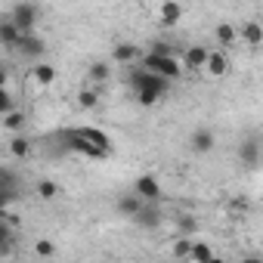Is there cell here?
Instances as JSON below:
<instances>
[{"mask_svg":"<svg viewBox=\"0 0 263 263\" xmlns=\"http://www.w3.org/2000/svg\"><path fill=\"white\" fill-rule=\"evenodd\" d=\"M127 81H130V87L137 90L140 105H155V102H158V99L171 90V81H167V78L152 74V71H146L143 65L130 71V74H127Z\"/></svg>","mask_w":263,"mask_h":263,"instance_id":"cell-1","label":"cell"},{"mask_svg":"<svg viewBox=\"0 0 263 263\" xmlns=\"http://www.w3.org/2000/svg\"><path fill=\"white\" fill-rule=\"evenodd\" d=\"M143 68L152 71V74H161L167 81H174V78L183 74V62L177 56H152V53H146L143 56Z\"/></svg>","mask_w":263,"mask_h":263,"instance_id":"cell-2","label":"cell"},{"mask_svg":"<svg viewBox=\"0 0 263 263\" xmlns=\"http://www.w3.org/2000/svg\"><path fill=\"white\" fill-rule=\"evenodd\" d=\"M37 7L34 4H16L10 10V22L22 31V34H34V25H37Z\"/></svg>","mask_w":263,"mask_h":263,"instance_id":"cell-3","label":"cell"},{"mask_svg":"<svg viewBox=\"0 0 263 263\" xmlns=\"http://www.w3.org/2000/svg\"><path fill=\"white\" fill-rule=\"evenodd\" d=\"M208 59H211V50L201 47V44H192V47H186V53H183V68L192 71V74L208 71Z\"/></svg>","mask_w":263,"mask_h":263,"instance_id":"cell-4","label":"cell"},{"mask_svg":"<svg viewBox=\"0 0 263 263\" xmlns=\"http://www.w3.org/2000/svg\"><path fill=\"white\" fill-rule=\"evenodd\" d=\"M134 195H140L146 204H155V201H161V186H158V180L152 177V174H143V177H137V183H134Z\"/></svg>","mask_w":263,"mask_h":263,"instance_id":"cell-5","label":"cell"},{"mask_svg":"<svg viewBox=\"0 0 263 263\" xmlns=\"http://www.w3.org/2000/svg\"><path fill=\"white\" fill-rule=\"evenodd\" d=\"M62 140H65V146L71 149V152H78V155H87V158H105L93 143H87L84 137H78L74 134V130H65V134H62Z\"/></svg>","mask_w":263,"mask_h":263,"instance_id":"cell-6","label":"cell"},{"mask_svg":"<svg viewBox=\"0 0 263 263\" xmlns=\"http://www.w3.org/2000/svg\"><path fill=\"white\" fill-rule=\"evenodd\" d=\"M158 25L164 28H174L180 19H183V4H177V0H164V4H158Z\"/></svg>","mask_w":263,"mask_h":263,"instance_id":"cell-7","label":"cell"},{"mask_svg":"<svg viewBox=\"0 0 263 263\" xmlns=\"http://www.w3.org/2000/svg\"><path fill=\"white\" fill-rule=\"evenodd\" d=\"M74 134H78V137H84L87 143H93V146H96L105 158L111 155V140L102 134V130H96V127H74Z\"/></svg>","mask_w":263,"mask_h":263,"instance_id":"cell-8","label":"cell"},{"mask_svg":"<svg viewBox=\"0 0 263 263\" xmlns=\"http://www.w3.org/2000/svg\"><path fill=\"white\" fill-rule=\"evenodd\" d=\"M16 50H19L22 56H28V59H37V56H44L47 44H44V37H37V34H22V41H19Z\"/></svg>","mask_w":263,"mask_h":263,"instance_id":"cell-9","label":"cell"},{"mask_svg":"<svg viewBox=\"0 0 263 263\" xmlns=\"http://www.w3.org/2000/svg\"><path fill=\"white\" fill-rule=\"evenodd\" d=\"M238 37H241L248 47H260V44H263V25H260V22H241V25H238Z\"/></svg>","mask_w":263,"mask_h":263,"instance_id":"cell-10","label":"cell"},{"mask_svg":"<svg viewBox=\"0 0 263 263\" xmlns=\"http://www.w3.org/2000/svg\"><path fill=\"white\" fill-rule=\"evenodd\" d=\"M115 208H118V214L134 217V220H137V217H140V211L146 208V201H143L140 195H124V198H118V204H115Z\"/></svg>","mask_w":263,"mask_h":263,"instance_id":"cell-11","label":"cell"},{"mask_svg":"<svg viewBox=\"0 0 263 263\" xmlns=\"http://www.w3.org/2000/svg\"><path fill=\"white\" fill-rule=\"evenodd\" d=\"M146 53L137 47V44H115V50H111V59L115 62H134V59H143Z\"/></svg>","mask_w":263,"mask_h":263,"instance_id":"cell-12","label":"cell"},{"mask_svg":"<svg viewBox=\"0 0 263 263\" xmlns=\"http://www.w3.org/2000/svg\"><path fill=\"white\" fill-rule=\"evenodd\" d=\"M226 71H229L226 50H211V59H208V74H211V78H223Z\"/></svg>","mask_w":263,"mask_h":263,"instance_id":"cell-13","label":"cell"},{"mask_svg":"<svg viewBox=\"0 0 263 263\" xmlns=\"http://www.w3.org/2000/svg\"><path fill=\"white\" fill-rule=\"evenodd\" d=\"M189 143H192V149H195L198 155H208V152L214 149V134H211L208 127H198L195 134H192V140H189Z\"/></svg>","mask_w":263,"mask_h":263,"instance_id":"cell-14","label":"cell"},{"mask_svg":"<svg viewBox=\"0 0 263 263\" xmlns=\"http://www.w3.org/2000/svg\"><path fill=\"white\" fill-rule=\"evenodd\" d=\"M19 41H22V31L7 19V22H0V44L4 47H10V50H16L19 47Z\"/></svg>","mask_w":263,"mask_h":263,"instance_id":"cell-15","label":"cell"},{"mask_svg":"<svg viewBox=\"0 0 263 263\" xmlns=\"http://www.w3.org/2000/svg\"><path fill=\"white\" fill-rule=\"evenodd\" d=\"M214 37H217V44L226 50V47H232V44H235V37H238V28H235L232 22H220V25L214 28Z\"/></svg>","mask_w":263,"mask_h":263,"instance_id":"cell-16","label":"cell"},{"mask_svg":"<svg viewBox=\"0 0 263 263\" xmlns=\"http://www.w3.org/2000/svg\"><path fill=\"white\" fill-rule=\"evenodd\" d=\"M214 257H217V254H214V245H211V241H201V238H195L189 263H211Z\"/></svg>","mask_w":263,"mask_h":263,"instance_id":"cell-17","label":"cell"},{"mask_svg":"<svg viewBox=\"0 0 263 263\" xmlns=\"http://www.w3.org/2000/svg\"><path fill=\"white\" fill-rule=\"evenodd\" d=\"M31 78H34L41 87H50V84L56 81V68H53L50 62H37V65L31 68Z\"/></svg>","mask_w":263,"mask_h":263,"instance_id":"cell-18","label":"cell"},{"mask_svg":"<svg viewBox=\"0 0 263 263\" xmlns=\"http://www.w3.org/2000/svg\"><path fill=\"white\" fill-rule=\"evenodd\" d=\"M257 158H260V146L251 140V143H241L238 146V161L241 164H248V167H254L257 164Z\"/></svg>","mask_w":263,"mask_h":263,"instance_id":"cell-19","label":"cell"},{"mask_svg":"<svg viewBox=\"0 0 263 263\" xmlns=\"http://www.w3.org/2000/svg\"><path fill=\"white\" fill-rule=\"evenodd\" d=\"M192 245H195V238L180 235V238H174L171 251H174V257H177V260H189V257H192Z\"/></svg>","mask_w":263,"mask_h":263,"instance_id":"cell-20","label":"cell"},{"mask_svg":"<svg viewBox=\"0 0 263 263\" xmlns=\"http://www.w3.org/2000/svg\"><path fill=\"white\" fill-rule=\"evenodd\" d=\"M4 130H10V134H22V130H25V111H10V115H4Z\"/></svg>","mask_w":263,"mask_h":263,"instance_id":"cell-21","label":"cell"},{"mask_svg":"<svg viewBox=\"0 0 263 263\" xmlns=\"http://www.w3.org/2000/svg\"><path fill=\"white\" fill-rule=\"evenodd\" d=\"M149 53H152V56H183L186 50L174 47L171 41H155V44H149Z\"/></svg>","mask_w":263,"mask_h":263,"instance_id":"cell-22","label":"cell"},{"mask_svg":"<svg viewBox=\"0 0 263 263\" xmlns=\"http://www.w3.org/2000/svg\"><path fill=\"white\" fill-rule=\"evenodd\" d=\"M10 152H13V158H28V155H31V140H28L25 134L13 137V143H10Z\"/></svg>","mask_w":263,"mask_h":263,"instance_id":"cell-23","label":"cell"},{"mask_svg":"<svg viewBox=\"0 0 263 263\" xmlns=\"http://www.w3.org/2000/svg\"><path fill=\"white\" fill-rule=\"evenodd\" d=\"M78 105H81V108H96V105H99V90H96V87L81 90V93H78Z\"/></svg>","mask_w":263,"mask_h":263,"instance_id":"cell-24","label":"cell"},{"mask_svg":"<svg viewBox=\"0 0 263 263\" xmlns=\"http://www.w3.org/2000/svg\"><path fill=\"white\" fill-rule=\"evenodd\" d=\"M137 223H140V226H149V229H152V226H158V223H161V214H158L155 208H149V204H146V208L140 211Z\"/></svg>","mask_w":263,"mask_h":263,"instance_id":"cell-25","label":"cell"},{"mask_svg":"<svg viewBox=\"0 0 263 263\" xmlns=\"http://www.w3.org/2000/svg\"><path fill=\"white\" fill-rule=\"evenodd\" d=\"M87 74H90V81H99V84H102V81H108V74H111V68H108L105 62H93Z\"/></svg>","mask_w":263,"mask_h":263,"instance_id":"cell-26","label":"cell"},{"mask_svg":"<svg viewBox=\"0 0 263 263\" xmlns=\"http://www.w3.org/2000/svg\"><path fill=\"white\" fill-rule=\"evenodd\" d=\"M37 195H41L44 201H50V198L59 195V186H56L53 180H41V183H37Z\"/></svg>","mask_w":263,"mask_h":263,"instance_id":"cell-27","label":"cell"},{"mask_svg":"<svg viewBox=\"0 0 263 263\" xmlns=\"http://www.w3.org/2000/svg\"><path fill=\"white\" fill-rule=\"evenodd\" d=\"M177 229H180V232H183V235H189V238H192V232H195V229H198V220H195V217H192V214H183V217H180V220H177Z\"/></svg>","mask_w":263,"mask_h":263,"instance_id":"cell-28","label":"cell"},{"mask_svg":"<svg viewBox=\"0 0 263 263\" xmlns=\"http://www.w3.org/2000/svg\"><path fill=\"white\" fill-rule=\"evenodd\" d=\"M34 254H37V257H53V254H56V245H53L50 238H37V241H34Z\"/></svg>","mask_w":263,"mask_h":263,"instance_id":"cell-29","label":"cell"},{"mask_svg":"<svg viewBox=\"0 0 263 263\" xmlns=\"http://www.w3.org/2000/svg\"><path fill=\"white\" fill-rule=\"evenodd\" d=\"M10 111H16V105H13V93L4 87L0 90V115H10Z\"/></svg>","mask_w":263,"mask_h":263,"instance_id":"cell-30","label":"cell"},{"mask_svg":"<svg viewBox=\"0 0 263 263\" xmlns=\"http://www.w3.org/2000/svg\"><path fill=\"white\" fill-rule=\"evenodd\" d=\"M238 263H263V257H245V260H238Z\"/></svg>","mask_w":263,"mask_h":263,"instance_id":"cell-31","label":"cell"},{"mask_svg":"<svg viewBox=\"0 0 263 263\" xmlns=\"http://www.w3.org/2000/svg\"><path fill=\"white\" fill-rule=\"evenodd\" d=\"M211 263H226V260H220V257H214V260H211Z\"/></svg>","mask_w":263,"mask_h":263,"instance_id":"cell-32","label":"cell"}]
</instances>
